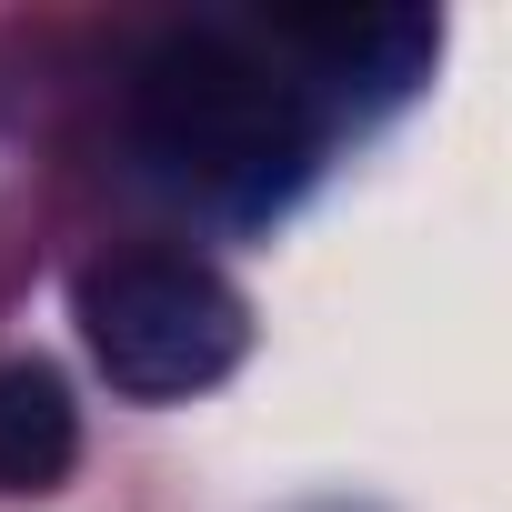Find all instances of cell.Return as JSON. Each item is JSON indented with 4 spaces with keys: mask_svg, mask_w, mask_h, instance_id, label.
<instances>
[{
    "mask_svg": "<svg viewBox=\"0 0 512 512\" xmlns=\"http://www.w3.org/2000/svg\"><path fill=\"white\" fill-rule=\"evenodd\" d=\"M131 151L161 191L221 211V221H272L312 181V101L282 81L241 31H171L131 81Z\"/></svg>",
    "mask_w": 512,
    "mask_h": 512,
    "instance_id": "cell-1",
    "label": "cell"
},
{
    "mask_svg": "<svg viewBox=\"0 0 512 512\" xmlns=\"http://www.w3.org/2000/svg\"><path fill=\"white\" fill-rule=\"evenodd\" d=\"M71 322L101 362L111 392L131 402H191L241 372L251 352V302L201 262V251H121L91 262L71 292Z\"/></svg>",
    "mask_w": 512,
    "mask_h": 512,
    "instance_id": "cell-2",
    "label": "cell"
},
{
    "mask_svg": "<svg viewBox=\"0 0 512 512\" xmlns=\"http://www.w3.org/2000/svg\"><path fill=\"white\" fill-rule=\"evenodd\" d=\"M282 41L312 51L322 81L362 91V101H402L432 71V51H442V31L422 11H402V0H382V11H332V21H282Z\"/></svg>",
    "mask_w": 512,
    "mask_h": 512,
    "instance_id": "cell-3",
    "label": "cell"
},
{
    "mask_svg": "<svg viewBox=\"0 0 512 512\" xmlns=\"http://www.w3.org/2000/svg\"><path fill=\"white\" fill-rule=\"evenodd\" d=\"M81 462V412L51 362H0V492H51Z\"/></svg>",
    "mask_w": 512,
    "mask_h": 512,
    "instance_id": "cell-4",
    "label": "cell"
}]
</instances>
